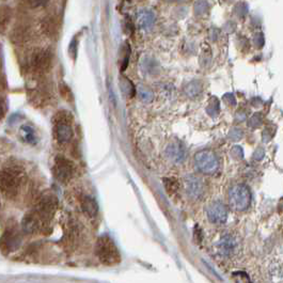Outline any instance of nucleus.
Here are the masks:
<instances>
[{"label": "nucleus", "mask_w": 283, "mask_h": 283, "mask_svg": "<svg viewBox=\"0 0 283 283\" xmlns=\"http://www.w3.org/2000/svg\"><path fill=\"white\" fill-rule=\"evenodd\" d=\"M261 124H262V117H261V114H259V113L255 114V116L250 119V122H249L250 127H253L254 129L260 127Z\"/></svg>", "instance_id": "nucleus-26"}, {"label": "nucleus", "mask_w": 283, "mask_h": 283, "mask_svg": "<svg viewBox=\"0 0 283 283\" xmlns=\"http://www.w3.org/2000/svg\"><path fill=\"white\" fill-rule=\"evenodd\" d=\"M255 42H256V44H257L258 47L263 46V44H264V38H263V36H262V34H259V35L256 36Z\"/></svg>", "instance_id": "nucleus-30"}, {"label": "nucleus", "mask_w": 283, "mask_h": 283, "mask_svg": "<svg viewBox=\"0 0 283 283\" xmlns=\"http://www.w3.org/2000/svg\"><path fill=\"white\" fill-rule=\"evenodd\" d=\"M219 245H220V251H222L224 255H229L233 250V240L229 236L220 240Z\"/></svg>", "instance_id": "nucleus-19"}, {"label": "nucleus", "mask_w": 283, "mask_h": 283, "mask_svg": "<svg viewBox=\"0 0 283 283\" xmlns=\"http://www.w3.org/2000/svg\"><path fill=\"white\" fill-rule=\"evenodd\" d=\"M197 169L204 174H214L219 168V162L213 151L202 150L195 155Z\"/></svg>", "instance_id": "nucleus-5"}, {"label": "nucleus", "mask_w": 283, "mask_h": 283, "mask_svg": "<svg viewBox=\"0 0 283 283\" xmlns=\"http://www.w3.org/2000/svg\"><path fill=\"white\" fill-rule=\"evenodd\" d=\"M20 242H22V237H20L18 228L15 225L9 226L0 238V249L5 255H9L19 247Z\"/></svg>", "instance_id": "nucleus-7"}, {"label": "nucleus", "mask_w": 283, "mask_h": 283, "mask_svg": "<svg viewBox=\"0 0 283 283\" xmlns=\"http://www.w3.org/2000/svg\"><path fill=\"white\" fill-rule=\"evenodd\" d=\"M4 113H5V106H4V103H3V101L0 100V120L3 119V117H4Z\"/></svg>", "instance_id": "nucleus-32"}, {"label": "nucleus", "mask_w": 283, "mask_h": 283, "mask_svg": "<svg viewBox=\"0 0 283 283\" xmlns=\"http://www.w3.org/2000/svg\"><path fill=\"white\" fill-rule=\"evenodd\" d=\"M123 60L121 65V70L124 71L129 66V60H130V54H131V48L130 45L127 43L123 46Z\"/></svg>", "instance_id": "nucleus-24"}, {"label": "nucleus", "mask_w": 283, "mask_h": 283, "mask_svg": "<svg viewBox=\"0 0 283 283\" xmlns=\"http://www.w3.org/2000/svg\"><path fill=\"white\" fill-rule=\"evenodd\" d=\"M96 254L101 263L106 266L118 264L121 259L119 249L108 235H103L99 238Z\"/></svg>", "instance_id": "nucleus-3"}, {"label": "nucleus", "mask_w": 283, "mask_h": 283, "mask_svg": "<svg viewBox=\"0 0 283 283\" xmlns=\"http://www.w3.org/2000/svg\"><path fill=\"white\" fill-rule=\"evenodd\" d=\"M242 132H240L239 130H233V132H232V134L231 135H233L232 136V138L234 139V140H238L239 138H240V136H242Z\"/></svg>", "instance_id": "nucleus-31"}, {"label": "nucleus", "mask_w": 283, "mask_h": 283, "mask_svg": "<svg viewBox=\"0 0 283 283\" xmlns=\"http://www.w3.org/2000/svg\"><path fill=\"white\" fill-rule=\"evenodd\" d=\"M166 154L175 164H181L186 159V150L179 142H172L168 145Z\"/></svg>", "instance_id": "nucleus-12"}, {"label": "nucleus", "mask_w": 283, "mask_h": 283, "mask_svg": "<svg viewBox=\"0 0 283 283\" xmlns=\"http://www.w3.org/2000/svg\"><path fill=\"white\" fill-rule=\"evenodd\" d=\"M208 8H209V5L206 0H198L195 5V12L198 15H203L207 12Z\"/></svg>", "instance_id": "nucleus-23"}, {"label": "nucleus", "mask_w": 283, "mask_h": 283, "mask_svg": "<svg viewBox=\"0 0 283 283\" xmlns=\"http://www.w3.org/2000/svg\"><path fill=\"white\" fill-rule=\"evenodd\" d=\"M29 5L33 8H40V7H44L45 5L48 4L49 0H28Z\"/></svg>", "instance_id": "nucleus-29"}, {"label": "nucleus", "mask_w": 283, "mask_h": 283, "mask_svg": "<svg viewBox=\"0 0 283 283\" xmlns=\"http://www.w3.org/2000/svg\"><path fill=\"white\" fill-rule=\"evenodd\" d=\"M12 11L8 6L0 7V34H5L11 20Z\"/></svg>", "instance_id": "nucleus-15"}, {"label": "nucleus", "mask_w": 283, "mask_h": 283, "mask_svg": "<svg viewBox=\"0 0 283 283\" xmlns=\"http://www.w3.org/2000/svg\"><path fill=\"white\" fill-rule=\"evenodd\" d=\"M54 174L61 183H68L75 174V167L71 161L64 156H58L54 165Z\"/></svg>", "instance_id": "nucleus-8"}, {"label": "nucleus", "mask_w": 283, "mask_h": 283, "mask_svg": "<svg viewBox=\"0 0 283 283\" xmlns=\"http://www.w3.org/2000/svg\"><path fill=\"white\" fill-rule=\"evenodd\" d=\"M55 137L60 144H67L73 138V129L69 113H58L55 120Z\"/></svg>", "instance_id": "nucleus-6"}, {"label": "nucleus", "mask_w": 283, "mask_h": 283, "mask_svg": "<svg viewBox=\"0 0 283 283\" xmlns=\"http://www.w3.org/2000/svg\"><path fill=\"white\" fill-rule=\"evenodd\" d=\"M52 64V55L49 50H37L31 58V67L37 73H46L50 70Z\"/></svg>", "instance_id": "nucleus-9"}, {"label": "nucleus", "mask_w": 283, "mask_h": 283, "mask_svg": "<svg viewBox=\"0 0 283 283\" xmlns=\"http://www.w3.org/2000/svg\"><path fill=\"white\" fill-rule=\"evenodd\" d=\"M184 185H185V192L187 196L191 199H199L202 194H203V184L200 179H198L195 175H190L187 176L184 180Z\"/></svg>", "instance_id": "nucleus-11"}, {"label": "nucleus", "mask_w": 283, "mask_h": 283, "mask_svg": "<svg viewBox=\"0 0 283 283\" xmlns=\"http://www.w3.org/2000/svg\"><path fill=\"white\" fill-rule=\"evenodd\" d=\"M43 29L48 36H52L56 34L57 31V24L52 18H46L43 22Z\"/></svg>", "instance_id": "nucleus-20"}, {"label": "nucleus", "mask_w": 283, "mask_h": 283, "mask_svg": "<svg viewBox=\"0 0 283 283\" xmlns=\"http://www.w3.org/2000/svg\"><path fill=\"white\" fill-rule=\"evenodd\" d=\"M229 202L235 211L242 212L250 206L251 193L245 184H235L229 191Z\"/></svg>", "instance_id": "nucleus-4"}, {"label": "nucleus", "mask_w": 283, "mask_h": 283, "mask_svg": "<svg viewBox=\"0 0 283 283\" xmlns=\"http://www.w3.org/2000/svg\"><path fill=\"white\" fill-rule=\"evenodd\" d=\"M224 101L230 105V106H235L236 105V100H235V97L233 96L232 93H227L226 96H224Z\"/></svg>", "instance_id": "nucleus-28"}, {"label": "nucleus", "mask_w": 283, "mask_h": 283, "mask_svg": "<svg viewBox=\"0 0 283 283\" xmlns=\"http://www.w3.org/2000/svg\"><path fill=\"white\" fill-rule=\"evenodd\" d=\"M20 135H22L24 141H26L28 143H35L37 140L34 130L29 127H23L22 129H20Z\"/></svg>", "instance_id": "nucleus-17"}, {"label": "nucleus", "mask_w": 283, "mask_h": 283, "mask_svg": "<svg viewBox=\"0 0 283 283\" xmlns=\"http://www.w3.org/2000/svg\"><path fill=\"white\" fill-rule=\"evenodd\" d=\"M219 109H220V106H219L218 100L216 98H212L211 100H209V103H208L207 107H206L207 113L209 114V116L215 117V116H217V114H218Z\"/></svg>", "instance_id": "nucleus-21"}, {"label": "nucleus", "mask_w": 283, "mask_h": 283, "mask_svg": "<svg viewBox=\"0 0 283 283\" xmlns=\"http://www.w3.org/2000/svg\"><path fill=\"white\" fill-rule=\"evenodd\" d=\"M234 12L235 14L238 16V17H245L248 13V6L244 3L242 4H238L236 7H235V10H234Z\"/></svg>", "instance_id": "nucleus-25"}, {"label": "nucleus", "mask_w": 283, "mask_h": 283, "mask_svg": "<svg viewBox=\"0 0 283 283\" xmlns=\"http://www.w3.org/2000/svg\"><path fill=\"white\" fill-rule=\"evenodd\" d=\"M26 175L17 167H10L0 171V193L9 200H14L22 192Z\"/></svg>", "instance_id": "nucleus-2"}, {"label": "nucleus", "mask_w": 283, "mask_h": 283, "mask_svg": "<svg viewBox=\"0 0 283 283\" xmlns=\"http://www.w3.org/2000/svg\"><path fill=\"white\" fill-rule=\"evenodd\" d=\"M234 279H235V283H250L249 278L247 277V275L243 274V272H238V274H235Z\"/></svg>", "instance_id": "nucleus-27"}, {"label": "nucleus", "mask_w": 283, "mask_h": 283, "mask_svg": "<svg viewBox=\"0 0 283 283\" xmlns=\"http://www.w3.org/2000/svg\"><path fill=\"white\" fill-rule=\"evenodd\" d=\"M202 92V85L201 82H199L197 80L191 81L190 83H187L184 88V93L188 98L191 99H195L197 97H199Z\"/></svg>", "instance_id": "nucleus-16"}, {"label": "nucleus", "mask_w": 283, "mask_h": 283, "mask_svg": "<svg viewBox=\"0 0 283 283\" xmlns=\"http://www.w3.org/2000/svg\"><path fill=\"white\" fill-rule=\"evenodd\" d=\"M58 207V202L55 196L44 195L33 211L29 212L23 220V230L28 234H34L44 230L52 217L55 216Z\"/></svg>", "instance_id": "nucleus-1"}, {"label": "nucleus", "mask_w": 283, "mask_h": 283, "mask_svg": "<svg viewBox=\"0 0 283 283\" xmlns=\"http://www.w3.org/2000/svg\"><path fill=\"white\" fill-rule=\"evenodd\" d=\"M81 208L85 214H87L89 217H96V215L98 214L99 211V206L98 203L96 202L93 198L91 197H83L81 199Z\"/></svg>", "instance_id": "nucleus-14"}, {"label": "nucleus", "mask_w": 283, "mask_h": 283, "mask_svg": "<svg viewBox=\"0 0 283 283\" xmlns=\"http://www.w3.org/2000/svg\"><path fill=\"white\" fill-rule=\"evenodd\" d=\"M139 97L144 103H150L153 101V92L144 86L139 87Z\"/></svg>", "instance_id": "nucleus-22"}, {"label": "nucleus", "mask_w": 283, "mask_h": 283, "mask_svg": "<svg viewBox=\"0 0 283 283\" xmlns=\"http://www.w3.org/2000/svg\"><path fill=\"white\" fill-rule=\"evenodd\" d=\"M155 22V15L151 10H140L137 15V23L142 29H150L153 27Z\"/></svg>", "instance_id": "nucleus-13"}, {"label": "nucleus", "mask_w": 283, "mask_h": 283, "mask_svg": "<svg viewBox=\"0 0 283 283\" xmlns=\"http://www.w3.org/2000/svg\"><path fill=\"white\" fill-rule=\"evenodd\" d=\"M121 87H122L124 93L127 94L128 97L133 98L135 96V93H136L135 86L133 85V82L129 78H125V77L122 78V80H121Z\"/></svg>", "instance_id": "nucleus-18"}, {"label": "nucleus", "mask_w": 283, "mask_h": 283, "mask_svg": "<svg viewBox=\"0 0 283 283\" xmlns=\"http://www.w3.org/2000/svg\"><path fill=\"white\" fill-rule=\"evenodd\" d=\"M206 215L211 223L224 224L228 218V208L222 201H214L206 206Z\"/></svg>", "instance_id": "nucleus-10"}]
</instances>
